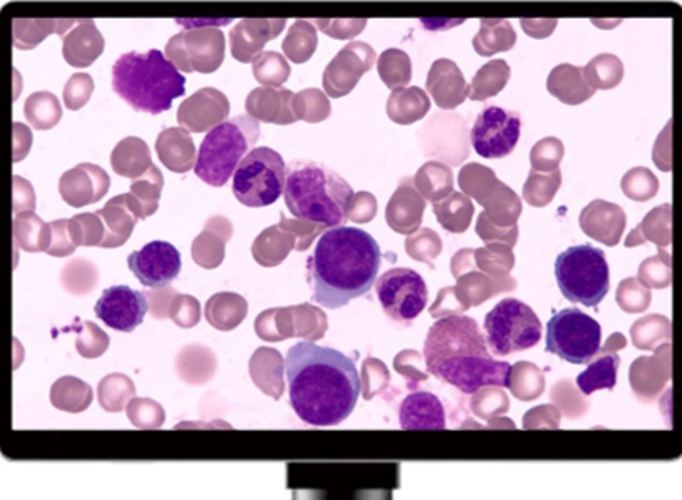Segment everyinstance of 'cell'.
<instances>
[{"mask_svg": "<svg viewBox=\"0 0 682 500\" xmlns=\"http://www.w3.org/2000/svg\"><path fill=\"white\" fill-rule=\"evenodd\" d=\"M285 202L296 218L334 228L349 220L354 191L327 165L296 161L286 169Z\"/></svg>", "mask_w": 682, "mask_h": 500, "instance_id": "4", "label": "cell"}, {"mask_svg": "<svg viewBox=\"0 0 682 500\" xmlns=\"http://www.w3.org/2000/svg\"><path fill=\"white\" fill-rule=\"evenodd\" d=\"M602 347V327L577 307L559 310L547 324L546 350L572 365L589 364Z\"/></svg>", "mask_w": 682, "mask_h": 500, "instance_id": "10", "label": "cell"}, {"mask_svg": "<svg viewBox=\"0 0 682 500\" xmlns=\"http://www.w3.org/2000/svg\"><path fill=\"white\" fill-rule=\"evenodd\" d=\"M521 126V116L515 111L485 108L472 124V147L485 159L508 157L519 143Z\"/></svg>", "mask_w": 682, "mask_h": 500, "instance_id": "12", "label": "cell"}, {"mask_svg": "<svg viewBox=\"0 0 682 500\" xmlns=\"http://www.w3.org/2000/svg\"><path fill=\"white\" fill-rule=\"evenodd\" d=\"M23 113L33 127L42 131L57 126L59 121L62 120L60 101L57 100L55 94L49 93V91H37V93L30 94L29 100L26 101Z\"/></svg>", "mask_w": 682, "mask_h": 500, "instance_id": "28", "label": "cell"}, {"mask_svg": "<svg viewBox=\"0 0 682 500\" xmlns=\"http://www.w3.org/2000/svg\"><path fill=\"white\" fill-rule=\"evenodd\" d=\"M289 67L278 53L268 52L255 62V76L259 83L279 84L288 78Z\"/></svg>", "mask_w": 682, "mask_h": 500, "instance_id": "34", "label": "cell"}, {"mask_svg": "<svg viewBox=\"0 0 682 500\" xmlns=\"http://www.w3.org/2000/svg\"><path fill=\"white\" fill-rule=\"evenodd\" d=\"M104 52V37L93 20H80L63 35V59L73 69H88Z\"/></svg>", "mask_w": 682, "mask_h": 500, "instance_id": "19", "label": "cell"}, {"mask_svg": "<svg viewBox=\"0 0 682 500\" xmlns=\"http://www.w3.org/2000/svg\"><path fill=\"white\" fill-rule=\"evenodd\" d=\"M13 233H16L17 245L26 252H49L50 243H52V228L33 212L17 214Z\"/></svg>", "mask_w": 682, "mask_h": 500, "instance_id": "25", "label": "cell"}, {"mask_svg": "<svg viewBox=\"0 0 682 500\" xmlns=\"http://www.w3.org/2000/svg\"><path fill=\"white\" fill-rule=\"evenodd\" d=\"M227 98L218 93L217 90L205 88V90L199 91L195 96H192L191 100L182 104L181 110H179V121H181V124H189L191 126L192 121L199 114H205V120L211 121V123H218V121H222V118L227 116Z\"/></svg>", "mask_w": 682, "mask_h": 500, "instance_id": "24", "label": "cell"}, {"mask_svg": "<svg viewBox=\"0 0 682 500\" xmlns=\"http://www.w3.org/2000/svg\"><path fill=\"white\" fill-rule=\"evenodd\" d=\"M428 371L466 395L481 388H511L512 365L496 360L472 317L450 316L428 330L424 347Z\"/></svg>", "mask_w": 682, "mask_h": 500, "instance_id": "3", "label": "cell"}, {"mask_svg": "<svg viewBox=\"0 0 682 500\" xmlns=\"http://www.w3.org/2000/svg\"><path fill=\"white\" fill-rule=\"evenodd\" d=\"M376 290L381 309L395 323H414L428 303L427 283L414 269H388L377 278Z\"/></svg>", "mask_w": 682, "mask_h": 500, "instance_id": "11", "label": "cell"}, {"mask_svg": "<svg viewBox=\"0 0 682 500\" xmlns=\"http://www.w3.org/2000/svg\"><path fill=\"white\" fill-rule=\"evenodd\" d=\"M103 220L104 238L100 246L116 248L124 245L133 233L138 216L128 204L126 195L111 198L103 211L98 212Z\"/></svg>", "mask_w": 682, "mask_h": 500, "instance_id": "21", "label": "cell"}, {"mask_svg": "<svg viewBox=\"0 0 682 500\" xmlns=\"http://www.w3.org/2000/svg\"><path fill=\"white\" fill-rule=\"evenodd\" d=\"M50 228H52V243H50L47 253L59 256V258L72 255L78 245L75 239L72 238V233H70V220H57L50 225Z\"/></svg>", "mask_w": 682, "mask_h": 500, "instance_id": "35", "label": "cell"}, {"mask_svg": "<svg viewBox=\"0 0 682 500\" xmlns=\"http://www.w3.org/2000/svg\"><path fill=\"white\" fill-rule=\"evenodd\" d=\"M111 165L116 174L123 177H136L143 174L146 165H150V151H147L146 143L138 137L121 141L111 155Z\"/></svg>", "mask_w": 682, "mask_h": 500, "instance_id": "27", "label": "cell"}, {"mask_svg": "<svg viewBox=\"0 0 682 500\" xmlns=\"http://www.w3.org/2000/svg\"><path fill=\"white\" fill-rule=\"evenodd\" d=\"M70 233L78 246H100L104 238L103 220L96 214H83L70 220Z\"/></svg>", "mask_w": 682, "mask_h": 500, "instance_id": "31", "label": "cell"}, {"mask_svg": "<svg viewBox=\"0 0 682 500\" xmlns=\"http://www.w3.org/2000/svg\"><path fill=\"white\" fill-rule=\"evenodd\" d=\"M289 404L311 427H337L360 397L359 371L353 358L314 343L295 344L285 358Z\"/></svg>", "mask_w": 682, "mask_h": 500, "instance_id": "1", "label": "cell"}, {"mask_svg": "<svg viewBox=\"0 0 682 500\" xmlns=\"http://www.w3.org/2000/svg\"><path fill=\"white\" fill-rule=\"evenodd\" d=\"M78 22H80V20L13 19V45L20 50L35 49L39 43H42L43 40L50 35V33L63 35L67 30L72 29V25H78Z\"/></svg>", "mask_w": 682, "mask_h": 500, "instance_id": "22", "label": "cell"}, {"mask_svg": "<svg viewBox=\"0 0 682 500\" xmlns=\"http://www.w3.org/2000/svg\"><path fill=\"white\" fill-rule=\"evenodd\" d=\"M258 137L259 124L253 116L240 114L222 121L202 141L195 175L212 187H224Z\"/></svg>", "mask_w": 682, "mask_h": 500, "instance_id": "6", "label": "cell"}, {"mask_svg": "<svg viewBox=\"0 0 682 500\" xmlns=\"http://www.w3.org/2000/svg\"><path fill=\"white\" fill-rule=\"evenodd\" d=\"M380 265L379 243L366 229L346 225L327 229L307 259L314 303L339 309L366 296L376 285Z\"/></svg>", "mask_w": 682, "mask_h": 500, "instance_id": "2", "label": "cell"}, {"mask_svg": "<svg viewBox=\"0 0 682 500\" xmlns=\"http://www.w3.org/2000/svg\"><path fill=\"white\" fill-rule=\"evenodd\" d=\"M556 278L562 296L570 303L599 306L610 290L605 253L592 245L570 246L557 256Z\"/></svg>", "mask_w": 682, "mask_h": 500, "instance_id": "7", "label": "cell"}, {"mask_svg": "<svg viewBox=\"0 0 682 500\" xmlns=\"http://www.w3.org/2000/svg\"><path fill=\"white\" fill-rule=\"evenodd\" d=\"M77 395H83V397H93L91 394V388L88 387L84 381L78 380V378L65 377L60 378L52 388V401L57 405V407L62 408V410L73 411H83L84 408L88 407L90 400H84V398H77Z\"/></svg>", "mask_w": 682, "mask_h": 500, "instance_id": "29", "label": "cell"}, {"mask_svg": "<svg viewBox=\"0 0 682 500\" xmlns=\"http://www.w3.org/2000/svg\"><path fill=\"white\" fill-rule=\"evenodd\" d=\"M133 275L146 287L171 285L182 268L181 253L167 242H151L128 258Z\"/></svg>", "mask_w": 682, "mask_h": 500, "instance_id": "15", "label": "cell"}, {"mask_svg": "<svg viewBox=\"0 0 682 500\" xmlns=\"http://www.w3.org/2000/svg\"><path fill=\"white\" fill-rule=\"evenodd\" d=\"M620 357L617 354H605L596 358L586 371L577 377V387L583 395H592L597 390H613L617 385Z\"/></svg>", "mask_w": 682, "mask_h": 500, "instance_id": "26", "label": "cell"}, {"mask_svg": "<svg viewBox=\"0 0 682 500\" xmlns=\"http://www.w3.org/2000/svg\"><path fill=\"white\" fill-rule=\"evenodd\" d=\"M401 429H445L447 428V414L444 404L437 395L430 391H415L408 395L398 411Z\"/></svg>", "mask_w": 682, "mask_h": 500, "instance_id": "18", "label": "cell"}, {"mask_svg": "<svg viewBox=\"0 0 682 500\" xmlns=\"http://www.w3.org/2000/svg\"><path fill=\"white\" fill-rule=\"evenodd\" d=\"M583 70L572 65H560L549 76V91L563 103L577 104L589 100L596 90L589 86Z\"/></svg>", "mask_w": 682, "mask_h": 500, "instance_id": "23", "label": "cell"}, {"mask_svg": "<svg viewBox=\"0 0 682 500\" xmlns=\"http://www.w3.org/2000/svg\"><path fill=\"white\" fill-rule=\"evenodd\" d=\"M224 303L225 306L222 307L218 306L217 300H208V320H212V324H214V326H218L222 316H224V314H230V316L233 317V320L238 324L240 320L243 319V314H245V300H243L242 297L233 296V294H224Z\"/></svg>", "mask_w": 682, "mask_h": 500, "instance_id": "36", "label": "cell"}, {"mask_svg": "<svg viewBox=\"0 0 682 500\" xmlns=\"http://www.w3.org/2000/svg\"><path fill=\"white\" fill-rule=\"evenodd\" d=\"M165 52L169 60L184 72H215L224 60V33L221 30L181 33L167 43Z\"/></svg>", "mask_w": 682, "mask_h": 500, "instance_id": "13", "label": "cell"}, {"mask_svg": "<svg viewBox=\"0 0 682 500\" xmlns=\"http://www.w3.org/2000/svg\"><path fill=\"white\" fill-rule=\"evenodd\" d=\"M113 90L138 113L161 114L184 96L185 78L159 50L130 52L113 67Z\"/></svg>", "mask_w": 682, "mask_h": 500, "instance_id": "5", "label": "cell"}, {"mask_svg": "<svg viewBox=\"0 0 682 500\" xmlns=\"http://www.w3.org/2000/svg\"><path fill=\"white\" fill-rule=\"evenodd\" d=\"M374 50L364 43H350L333 60L324 73V88L330 96L339 98L349 93L360 74L370 70Z\"/></svg>", "mask_w": 682, "mask_h": 500, "instance_id": "16", "label": "cell"}, {"mask_svg": "<svg viewBox=\"0 0 682 500\" xmlns=\"http://www.w3.org/2000/svg\"><path fill=\"white\" fill-rule=\"evenodd\" d=\"M286 169L282 154L273 149H252L233 174L236 201L252 208L275 204L285 194Z\"/></svg>", "mask_w": 682, "mask_h": 500, "instance_id": "8", "label": "cell"}, {"mask_svg": "<svg viewBox=\"0 0 682 500\" xmlns=\"http://www.w3.org/2000/svg\"><path fill=\"white\" fill-rule=\"evenodd\" d=\"M110 191V175L93 164H81L60 178V194L72 207H84L101 201Z\"/></svg>", "mask_w": 682, "mask_h": 500, "instance_id": "17", "label": "cell"}, {"mask_svg": "<svg viewBox=\"0 0 682 500\" xmlns=\"http://www.w3.org/2000/svg\"><path fill=\"white\" fill-rule=\"evenodd\" d=\"M94 91V81L90 74L77 73L67 81L63 90V101L69 110L78 111L90 101Z\"/></svg>", "mask_w": 682, "mask_h": 500, "instance_id": "33", "label": "cell"}, {"mask_svg": "<svg viewBox=\"0 0 682 500\" xmlns=\"http://www.w3.org/2000/svg\"><path fill=\"white\" fill-rule=\"evenodd\" d=\"M486 343L496 357L532 349L542 337V324L532 307L508 297L496 304L485 317Z\"/></svg>", "mask_w": 682, "mask_h": 500, "instance_id": "9", "label": "cell"}, {"mask_svg": "<svg viewBox=\"0 0 682 500\" xmlns=\"http://www.w3.org/2000/svg\"><path fill=\"white\" fill-rule=\"evenodd\" d=\"M316 45L317 39L313 27L307 22H296L295 27L289 30L288 39L283 43V49L293 62L302 63L311 59Z\"/></svg>", "mask_w": 682, "mask_h": 500, "instance_id": "30", "label": "cell"}, {"mask_svg": "<svg viewBox=\"0 0 682 500\" xmlns=\"http://www.w3.org/2000/svg\"><path fill=\"white\" fill-rule=\"evenodd\" d=\"M285 20H242L230 33L233 57L250 62L266 42L279 35Z\"/></svg>", "mask_w": 682, "mask_h": 500, "instance_id": "20", "label": "cell"}, {"mask_svg": "<svg viewBox=\"0 0 682 500\" xmlns=\"http://www.w3.org/2000/svg\"><path fill=\"white\" fill-rule=\"evenodd\" d=\"M77 349L84 358H96L106 353L110 347V337L96 324L81 323L77 330Z\"/></svg>", "mask_w": 682, "mask_h": 500, "instance_id": "32", "label": "cell"}, {"mask_svg": "<svg viewBox=\"0 0 682 500\" xmlns=\"http://www.w3.org/2000/svg\"><path fill=\"white\" fill-rule=\"evenodd\" d=\"M150 300L141 290L130 286H113L104 290L94 306L98 319L118 333H133L144 323Z\"/></svg>", "mask_w": 682, "mask_h": 500, "instance_id": "14", "label": "cell"}]
</instances>
